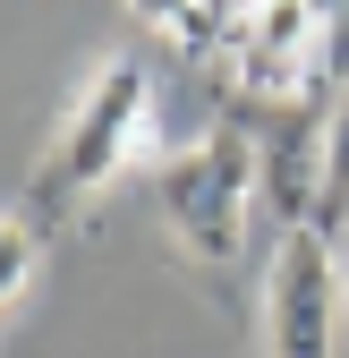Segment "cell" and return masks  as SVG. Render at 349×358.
Returning a JSON list of instances; mask_svg holds the SVG:
<instances>
[{"label": "cell", "mask_w": 349, "mask_h": 358, "mask_svg": "<svg viewBox=\"0 0 349 358\" xmlns=\"http://www.w3.org/2000/svg\"><path fill=\"white\" fill-rule=\"evenodd\" d=\"M137 162H162L154 154V77L137 60H94L85 85L60 103L52 137L34 154V179H26V205L43 222H68L85 213L111 179H128Z\"/></svg>", "instance_id": "obj_1"}, {"label": "cell", "mask_w": 349, "mask_h": 358, "mask_svg": "<svg viewBox=\"0 0 349 358\" xmlns=\"http://www.w3.org/2000/svg\"><path fill=\"white\" fill-rule=\"evenodd\" d=\"M255 196H265V145L247 137V120H213L196 145L154 162V205L196 264H230L247 248Z\"/></svg>", "instance_id": "obj_2"}, {"label": "cell", "mask_w": 349, "mask_h": 358, "mask_svg": "<svg viewBox=\"0 0 349 358\" xmlns=\"http://www.w3.org/2000/svg\"><path fill=\"white\" fill-rule=\"evenodd\" d=\"M324 52H332V0H230L222 9V43H213L230 94L273 103V111L315 94Z\"/></svg>", "instance_id": "obj_3"}, {"label": "cell", "mask_w": 349, "mask_h": 358, "mask_svg": "<svg viewBox=\"0 0 349 358\" xmlns=\"http://www.w3.org/2000/svg\"><path fill=\"white\" fill-rule=\"evenodd\" d=\"M341 248L298 222L265 256V290H255V358H332V324H341Z\"/></svg>", "instance_id": "obj_4"}, {"label": "cell", "mask_w": 349, "mask_h": 358, "mask_svg": "<svg viewBox=\"0 0 349 358\" xmlns=\"http://www.w3.org/2000/svg\"><path fill=\"white\" fill-rule=\"evenodd\" d=\"M324 128H332V94L273 111V137H265V205L281 213V231L315 222V196H324Z\"/></svg>", "instance_id": "obj_5"}, {"label": "cell", "mask_w": 349, "mask_h": 358, "mask_svg": "<svg viewBox=\"0 0 349 358\" xmlns=\"http://www.w3.org/2000/svg\"><path fill=\"white\" fill-rule=\"evenodd\" d=\"M43 282V213L34 205H9V222H0V316H26V299Z\"/></svg>", "instance_id": "obj_6"}, {"label": "cell", "mask_w": 349, "mask_h": 358, "mask_svg": "<svg viewBox=\"0 0 349 358\" xmlns=\"http://www.w3.org/2000/svg\"><path fill=\"white\" fill-rule=\"evenodd\" d=\"M315 231L341 248L349 239V77L332 85V128H324V196H315Z\"/></svg>", "instance_id": "obj_7"}, {"label": "cell", "mask_w": 349, "mask_h": 358, "mask_svg": "<svg viewBox=\"0 0 349 358\" xmlns=\"http://www.w3.org/2000/svg\"><path fill=\"white\" fill-rule=\"evenodd\" d=\"M128 17L154 26L162 43H179V52H213L222 43V9L213 0H128Z\"/></svg>", "instance_id": "obj_8"}, {"label": "cell", "mask_w": 349, "mask_h": 358, "mask_svg": "<svg viewBox=\"0 0 349 358\" xmlns=\"http://www.w3.org/2000/svg\"><path fill=\"white\" fill-rule=\"evenodd\" d=\"M341 290H349V239H341Z\"/></svg>", "instance_id": "obj_9"}]
</instances>
